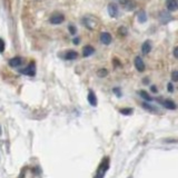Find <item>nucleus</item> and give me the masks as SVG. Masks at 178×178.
I'll return each instance as SVG.
<instances>
[{
  "instance_id": "7",
  "label": "nucleus",
  "mask_w": 178,
  "mask_h": 178,
  "mask_svg": "<svg viewBox=\"0 0 178 178\" xmlns=\"http://www.w3.org/2000/svg\"><path fill=\"white\" fill-rule=\"evenodd\" d=\"M135 67L137 68V70L140 71V72L145 70V63H144V61H142L140 57H136L135 58Z\"/></svg>"
},
{
  "instance_id": "5",
  "label": "nucleus",
  "mask_w": 178,
  "mask_h": 178,
  "mask_svg": "<svg viewBox=\"0 0 178 178\" xmlns=\"http://www.w3.org/2000/svg\"><path fill=\"white\" fill-rule=\"evenodd\" d=\"M108 13L112 18H116V17L118 16V7H117V4H108Z\"/></svg>"
},
{
  "instance_id": "9",
  "label": "nucleus",
  "mask_w": 178,
  "mask_h": 178,
  "mask_svg": "<svg viewBox=\"0 0 178 178\" xmlns=\"http://www.w3.org/2000/svg\"><path fill=\"white\" fill-rule=\"evenodd\" d=\"M120 2L124 6V8L127 10H133L135 8V4L133 0H120Z\"/></svg>"
},
{
  "instance_id": "22",
  "label": "nucleus",
  "mask_w": 178,
  "mask_h": 178,
  "mask_svg": "<svg viewBox=\"0 0 178 178\" xmlns=\"http://www.w3.org/2000/svg\"><path fill=\"white\" fill-rule=\"evenodd\" d=\"M171 79L173 81H178V71L175 70L171 72Z\"/></svg>"
},
{
  "instance_id": "3",
  "label": "nucleus",
  "mask_w": 178,
  "mask_h": 178,
  "mask_svg": "<svg viewBox=\"0 0 178 178\" xmlns=\"http://www.w3.org/2000/svg\"><path fill=\"white\" fill-rule=\"evenodd\" d=\"M20 72L21 74H24V75H28V76H35L36 74V65L35 63L32 61V63H30L29 65H28L27 67L24 68L22 70H20Z\"/></svg>"
},
{
  "instance_id": "18",
  "label": "nucleus",
  "mask_w": 178,
  "mask_h": 178,
  "mask_svg": "<svg viewBox=\"0 0 178 178\" xmlns=\"http://www.w3.org/2000/svg\"><path fill=\"white\" fill-rule=\"evenodd\" d=\"M138 21L139 22H146L147 21V16H146V12L145 11H140L138 13Z\"/></svg>"
},
{
  "instance_id": "25",
  "label": "nucleus",
  "mask_w": 178,
  "mask_h": 178,
  "mask_svg": "<svg viewBox=\"0 0 178 178\" xmlns=\"http://www.w3.org/2000/svg\"><path fill=\"white\" fill-rule=\"evenodd\" d=\"M69 30H70L71 35H75L76 32H77V30H76V28L74 26H69Z\"/></svg>"
},
{
  "instance_id": "27",
  "label": "nucleus",
  "mask_w": 178,
  "mask_h": 178,
  "mask_svg": "<svg viewBox=\"0 0 178 178\" xmlns=\"http://www.w3.org/2000/svg\"><path fill=\"white\" fill-rule=\"evenodd\" d=\"M174 56L176 57V58H178V47H176L174 49Z\"/></svg>"
},
{
  "instance_id": "21",
  "label": "nucleus",
  "mask_w": 178,
  "mask_h": 178,
  "mask_svg": "<svg viewBox=\"0 0 178 178\" xmlns=\"http://www.w3.org/2000/svg\"><path fill=\"white\" fill-rule=\"evenodd\" d=\"M97 75H98V77L103 78V77H106V76L108 75V71H107L106 69H100V70H98Z\"/></svg>"
},
{
  "instance_id": "30",
  "label": "nucleus",
  "mask_w": 178,
  "mask_h": 178,
  "mask_svg": "<svg viewBox=\"0 0 178 178\" xmlns=\"http://www.w3.org/2000/svg\"><path fill=\"white\" fill-rule=\"evenodd\" d=\"M0 135H1V130H0Z\"/></svg>"
},
{
  "instance_id": "17",
  "label": "nucleus",
  "mask_w": 178,
  "mask_h": 178,
  "mask_svg": "<svg viewBox=\"0 0 178 178\" xmlns=\"http://www.w3.org/2000/svg\"><path fill=\"white\" fill-rule=\"evenodd\" d=\"M139 95L142 96V97L144 99H145V100H147V101H151V100H153V98H151V96L148 95V92H147V91H145V90L139 91Z\"/></svg>"
},
{
  "instance_id": "8",
  "label": "nucleus",
  "mask_w": 178,
  "mask_h": 178,
  "mask_svg": "<svg viewBox=\"0 0 178 178\" xmlns=\"http://www.w3.org/2000/svg\"><path fill=\"white\" fill-rule=\"evenodd\" d=\"M21 63H22V58L21 57H13V58L9 60V65L11 67H19Z\"/></svg>"
},
{
  "instance_id": "14",
  "label": "nucleus",
  "mask_w": 178,
  "mask_h": 178,
  "mask_svg": "<svg viewBox=\"0 0 178 178\" xmlns=\"http://www.w3.org/2000/svg\"><path fill=\"white\" fill-rule=\"evenodd\" d=\"M77 57H78V54L74 50H69V51L66 52V55H65V59L67 60H75L77 59Z\"/></svg>"
},
{
  "instance_id": "1",
  "label": "nucleus",
  "mask_w": 178,
  "mask_h": 178,
  "mask_svg": "<svg viewBox=\"0 0 178 178\" xmlns=\"http://www.w3.org/2000/svg\"><path fill=\"white\" fill-rule=\"evenodd\" d=\"M108 168H109V158L106 157V158L103 159V162H100L98 169H97V174H96L95 178H104L107 173V170H108Z\"/></svg>"
},
{
  "instance_id": "23",
  "label": "nucleus",
  "mask_w": 178,
  "mask_h": 178,
  "mask_svg": "<svg viewBox=\"0 0 178 178\" xmlns=\"http://www.w3.org/2000/svg\"><path fill=\"white\" fill-rule=\"evenodd\" d=\"M112 91H114L116 95H117V97H121V91H120V89H119V88H114V89H112Z\"/></svg>"
},
{
  "instance_id": "31",
  "label": "nucleus",
  "mask_w": 178,
  "mask_h": 178,
  "mask_svg": "<svg viewBox=\"0 0 178 178\" xmlns=\"http://www.w3.org/2000/svg\"><path fill=\"white\" fill-rule=\"evenodd\" d=\"M129 178H130V177H129Z\"/></svg>"
},
{
  "instance_id": "11",
  "label": "nucleus",
  "mask_w": 178,
  "mask_h": 178,
  "mask_svg": "<svg viewBox=\"0 0 178 178\" xmlns=\"http://www.w3.org/2000/svg\"><path fill=\"white\" fill-rule=\"evenodd\" d=\"M167 9L169 11H176L178 9V4L176 0H168L167 1Z\"/></svg>"
},
{
  "instance_id": "19",
  "label": "nucleus",
  "mask_w": 178,
  "mask_h": 178,
  "mask_svg": "<svg viewBox=\"0 0 178 178\" xmlns=\"http://www.w3.org/2000/svg\"><path fill=\"white\" fill-rule=\"evenodd\" d=\"M145 109H147V110H149V111H157V108L156 107H154V106H151V105H149V104H147V103H142V105Z\"/></svg>"
},
{
  "instance_id": "16",
  "label": "nucleus",
  "mask_w": 178,
  "mask_h": 178,
  "mask_svg": "<svg viewBox=\"0 0 178 178\" xmlns=\"http://www.w3.org/2000/svg\"><path fill=\"white\" fill-rule=\"evenodd\" d=\"M159 19H160V21H162V24L166 25L169 20H171V18H170L169 15H167V12L162 11V15H160V17H159Z\"/></svg>"
},
{
  "instance_id": "15",
  "label": "nucleus",
  "mask_w": 178,
  "mask_h": 178,
  "mask_svg": "<svg viewBox=\"0 0 178 178\" xmlns=\"http://www.w3.org/2000/svg\"><path fill=\"white\" fill-rule=\"evenodd\" d=\"M150 50H151V45H150V42H149V40H147V41H145V42L142 44V54L147 55V54L150 51Z\"/></svg>"
},
{
  "instance_id": "10",
  "label": "nucleus",
  "mask_w": 178,
  "mask_h": 178,
  "mask_svg": "<svg viewBox=\"0 0 178 178\" xmlns=\"http://www.w3.org/2000/svg\"><path fill=\"white\" fill-rule=\"evenodd\" d=\"M88 101H89V104H90L92 107L97 106V97H96L95 92L92 90H90L89 94H88Z\"/></svg>"
},
{
  "instance_id": "26",
  "label": "nucleus",
  "mask_w": 178,
  "mask_h": 178,
  "mask_svg": "<svg viewBox=\"0 0 178 178\" xmlns=\"http://www.w3.org/2000/svg\"><path fill=\"white\" fill-rule=\"evenodd\" d=\"M167 90L169 91V92H173V91H174V87H173L171 83H168V85H167Z\"/></svg>"
},
{
  "instance_id": "24",
  "label": "nucleus",
  "mask_w": 178,
  "mask_h": 178,
  "mask_svg": "<svg viewBox=\"0 0 178 178\" xmlns=\"http://www.w3.org/2000/svg\"><path fill=\"white\" fill-rule=\"evenodd\" d=\"M4 50V41L0 38V52H2Z\"/></svg>"
},
{
  "instance_id": "28",
  "label": "nucleus",
  "mask_w": 178,
  "mask_h": 178,
  "mask_svg": "<svg viewBox=\"0 0 178 178\" xmlns=\"http://www.w3.org/2000/svg\"><path fill=\"white\" fill-rule=\"evenodd\" d=\"M79 44V38H75L74 39V45H78Z\"/></svg>"
},
{
  "instance_id": "4",
  "label": "nucleus",
  "mask_w": 178,
  "mask_h": 178,
  "mask_svg": "<svg viewBox=\"0 0 178 178\" xmlns=\"http://www.w3.org/2000/svg\"><path fill=\"white\" fill-rule=\"evenodd\" d=\"M83 22L88 29H94L97 26V21L92 17H85V18H83Z\"/></svg>"
},
{
  "instance_id": "12",
  "label": "nucleus",
  "mask_w": 178,
  "mask_h": 178,
  "mask_svg": "<svg viewBox=\"0 0 178 178\" xmlns=\"http://www.w3.org/2000/svg\"><path fill=\"white\" fill-rule=\"evenodd\" d=\"M162 106L167 108V109H176V104L173 101V100H169V99H166V100H162Z\"/></svg>"
},
{
  "instance_id": "13",
  "label": "nucleus",
  "mask_w": 178,
  "mask_h": 178,
  "mask_svg": "<svg viewBox=\"0 0 178 178\" xmlns=\"http://www.w3.org/2000/svg\"><path fill=\"white\" fill-rule=\"evenodd\" d=\"M94 52H95V49H94V47H91V46H85L83 49V57H89V56H91Z\"/></svg>"
},
{
  "instance_id": "20",
  "label": "nucleus",
  "mask_w": 178,
  "mask_h": 178,
  "mask_svg": "<svg viewBox=\"0 0 178 178\" xmlns=\"http://www.w3.org/2000/svg\"><path fill=\"white\" fill-rule=\"evenodd\" d=\"M120 114H123L125 116L131 115L133 114V109L131 108H124V109H120Z\"/></svg>"
},
{
  "instance_id": "6",
  "label": "nucleus",
  "mask_w": 178,
  "mask_h": 178,
  "mask_svg": "<svg viewBox=\"0 0 178 178\" xmlns=\"http://www.w3.org/2000/svg\"><path fill=\"white\" fill-rule=\"evenodd\" d=\"M111 35L109 32H101L100 35V41L103 42L104 45H109L111 42Z\"/></svg>"
},
{
  "instance_id": "2",
  "label": "nucleus",
  "mask_w": 178,
  "mask_h": 178,
  "mask_svg": "<svg viewBox=\"0 0 178 178\" xmlns=\"http://www.w3.org/2000/svg\"><path fill=\"white\" fill-rule=\"evenodd\" d=\"M50 24L52 25H60L63 22V20H65V16H63V13H58V12H56V13H52L51 17H50Z\"/></svg>"
},
{
  "instance_id": "29",
  "label": "nucleus",
  "mask_w": 178,
  "mask_h": 178,
  "mask_svg": "<svg viewBox=\"0 0 178 178\" xmlns=\"http://www.w3.org/2000/svg\"><path fill=\"white\" fill-rule=\"evenodd\" d=\"M150 89H151V91H153V92H157V88L155 87V86H151Z\"/></svg>"
}]
</instances>
